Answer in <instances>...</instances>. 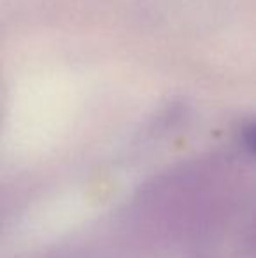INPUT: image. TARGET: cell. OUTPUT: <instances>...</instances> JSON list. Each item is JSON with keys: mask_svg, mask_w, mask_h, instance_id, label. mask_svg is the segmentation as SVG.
Listing matches in <instances>:
<instances>
[{"mask_svg": "<svg viewBox=\"0 0 256 258\" xmlns=\"http://www.w3.org/2000/svg\"><path fill=\"white\" fill-rule=\"evenodd\" d=\"M240 190L235 170L195 163L154 179L139 194L130 225L142 239L186 241L207 234L233 209Z\"/></svg>", "mask_w": 256, "mask_h": 258, "instance_id": "6da1fadb", "label": "cell"}, {"mask_svg": "<svg viewBox=\"0 0 256 258\" xmlns=\"http://www.w3.org/2000/svg\"><path fill=\"white\" fill-rule=\"evenodd\" d=\"M240 134H242V141H244L246 150L256 158V118L244 123L242 132Z\"/></svg>", "mask_w": 256, "mask_h": 258, "instance_id": "7a4b0ae2", "label": "cell"}, {"mask_svg": "<svg viewBox=\"0 0 256 258\" xmlns=\"http://www.w3.org/2000/svg\"><path fill=\"white\" fill-rule=\"evenodd\" d=\"M249 244H251V248L256 251V221L253 223V227H251V230H249Z\"/></svg>", "mask_w": 256, "mask_h": 258, "instance_id": "3957f363", "label": "cell"}]
</instances>
